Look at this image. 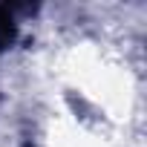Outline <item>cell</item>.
<instances>
[{"mask_svg": "<svg viewBox=\"0 0 147 147\" xmlns=\"http://www.w3.org/2000/svg\"><path fill=\"white\" fill-rule=\"evenodd\" d=\"M15 32H18V29H15V18H12L9 6L0 3V52H6V49L12 46Z\"/></svg>", "mask_w": 147, "mask_h": 147, "instance_id": "cell-1", "label": "cell"}]
</instances>
